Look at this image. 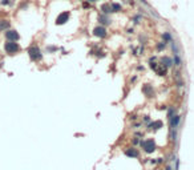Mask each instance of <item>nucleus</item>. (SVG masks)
Instances as JSON below:
<instances>
[{
  "instance_id": "f3484780",
  "label": "nucleus",
  "mask_w": 194,
  "mask_h": 170,
  "mask_svg": "<svg viewBox=\"0 0 194 170\" xmlns=\"http://www.w3.org/2000/svg\"><path fill=\"white\" fill-rule=\"evenodd\" d=\"M171 48H173V52H174V54H178L179 50H178V46H177V44H175L174 41L171 42Z\"/></svg>"
},
{
  "instance_id": "dca6fc26",
  "label": "nucleus",
  "mask_w": 194,
  "mask_h": 170,
  "mask_svg": "<svg viewBox=\"0 0 194 170\" xmlns=\"http://www.w3.org/2000/svg\"><path fill=\"white\" fill-rule=\"evenodd\" d=\"M162 37H163L165 41H171V35L169 33V32H165V33L162 35Z\"/></svg>"
},
{
  "instance_id": "20e7f679",
  "label": "nucleus",
  "mask_w": 194,
  "mask_h": 170,
  "mask_svg": "<svg viewBox=\"0 0 194 170\" xmlns=\"http://www.w3.org/2000/svg\"><path fill=\"white\" fill-rule=\"evenodd\" d=\"M5 39L9 40V41H17V40L20 39V35H19V32L15 31V29H7L5 31Z\"/></svg>"
},
{
  "instance_id": "423d86ee",
  "label": "nucleus",
  "mask_w": 194,
  "mask_h": 170,
  "mask_svg": "<svg viewBox=\"0 0 194 170\" xmlns=\"http://www.w3.org/2000/svg\"><path fill=\"white\" fill-rule=\"evenodd\" d=\"M93 35L97 36V37H100V39H104V37H106L108 32H106V29H105L102 25H98V27H96L93 29Z\"/></svg>"
},
{
  "instance_id": "393cba45",
  "label": "nucleus",
  "mask_w": 194,
  "mask_h": 170,
  "mask_svg": "<svg viewBox=\"0 0 194 170\" xmlns=\"http://www.w3.org/2000/svg\"><path fill=\"white\" fill-rule=\"evenodd\" d=\"M57 48L56 46H48V50H56Z\"/></svg>"
},
{
  "instance_id": "7ed1b4c3",
  "label": "nucleus",
  "mask_w": 194,
  "mask_h": 170,
  "mask_svg": "<svg viewBox=\"0 0 194 170\" xmlns=\"http://www.w3.org/2000/svg\"><path fill=\"white\" fill-rule=\"evenodd\" d=\"M69 16H70V13H69V11H64V12H61L60 15L56 17V25H64V24L69 20Z\"/></svg>"
},
{
  "instance_id": "5701e85b",
  "label": "nucleus",
  "mask_w": 194,
  "mask_h": 170,
  "mask_svg": "<svg viewBox=\"0 0 194 170\" xmlns=\"http://www.w3.org/2000/svg\"><path fill=\"white\" fill-rule=\"evenodd\" d=\"M150 68H151V69H157V64H155V62H153V61H150Z\"/></svg>"
},
{
  "instance_id": "f03ea898",
  "label": "nucleus",
  "mask_w": 194,
  "mask_h": 170,
  "mask_svg": "<svg viewBox=\"0 0 194 170\" xmlns=\"http://www.w3.org/2000/svg\"><path fill=\"white\" fill-rule=\"evenodd\" d=\"M4 50H5L8 54H15L20 50V45L16 41H9V40H7V42L4 44Z\"/></svg>"
},
{
  "instance_id": "4be33fe9",
  "label": "nucleus",
  "mask_w": 194,
  "mask_h": 170,
  "mask_svg": "<svg viewBox=\"0 0 194 170\" xmlns=\"http://www.w3.org/2000/svg\"><path fill=\"white\" fill-rule=\"evenodd\" d=\"M82 8H85V9L86 8H90V3L89 1H86V0L85 1H82Z\"/></svg>"
},
{
  "instance_id": "b1692460",
  "label": "nucleus",
  "mask_w": 194,
  "mask_h": 170,
  "mask_svg": "<svg viewBox=\"0 0 194 170\" xmlns=\"http://www.w3.org/2000/svg\"><path fill=\"white\" fill-rule=\"evenodd\" d=\"M140 1H141V3H142V4H145V5H146V7H150V4L147 3L146 0H140Z\"/></svg>"
},
{
  "instance_id": "0eeeda50",
  "label": "nucleus",
  "mask_w": 194,
  "mask_h": 170,
  "mask_svg": "<svg viewBox=\"0 0 194 170\" xmlns=\"http://www.w3.org/2000/svg\"><path fill=\"white\" fill-rule=\"evenodd\" d=\"M100 11H101V13H105V15H109V13H113V11H112V7H110V3H104V4H101Z\"/></svg>"
},
{
  "instance_id": "f257e3e1",
  "label": "nucleus",
  "mask_w": 194,
  "mask_h": 170,
  "mask_svg": "<svg viewBox=\"0 0 194 170\" xmlns=\"http://www.w3.org/2000/svg\"><path fill=\"white\" fill-rule=\"evenodd\" d=\"M28 56L31 58L32 61H40L43 58V53L37 45H32L28 48Z\"/></svg>"
},
{
  "instance_id": "4468645a",
  "label": "nucleus",
  "mask_w": 194,
  "mask_h": 170,
  "mask_svg": "<svg viewBox=\"0 0 194 170\" xmlns=\"http://www.w3.org/2000/svg\"><path fill=\"white\" fill-rule=\"evenodd\" d=\"M125 154L128 155V157H137V155H138V151L132 149V150H126L125 151Z\"/></svg>"
},
{
  "instance_id": "ddd939ff",
  "label": "nucleus",
  "mask_w": 194,
  "mask_h": 170,
  "mask_svg": "<svg viewBox=\"0 0 194 170\" xmlns=\"http://www.w3.org/2000/svg\"><path fill=\"white\" fill-rule=\"evenodd\" d=\"M162 65H165V66H171V64H173V61H171V58H169V57H162Z\"/></svg>"
},
{
  "instance_id": "9d476101",
  "label": "nucleus",
  "mask_w": 194,
  "mask_h": 170,
  "mask_svg": "<svg viewBox=\"0 0 194 170\" xmlns=\"http://www.w3.org/2000/svg\"><path fill=\"white\" fill-rule=\"evenodd\" d=\"M142 92L145 93V96L151 97V94H153V88H151L150 85H144V86H142Z\"/></svg>"
},
{
  "instance_id": "1a4fd4ad",
  "label": "nucleus",
  "mask_w": 194,
  "mask_h": 170,
  "mask_svg": "<svg viewBox=\"0 0 194 170\" xmlns=\"http://www.w3.org/2000/svg\"><path fill=\"white\" fill-rule=\"evenodd\" d=\"M98 20H100V23L104 24V25H106V24H110V19H109L108 15H105V13H100V16H98Z\"/></svg>"
},
{
  "instance_id": "2eb2a0df",
  "label": "nucleus",
  "mask_w": 194,
  "mask_h": 170,
  "mask_svg": "<svg viewBox=\"0 0 194 170\" xmlns=\"http://www.w3.org/2000/svg\"><path fill=\"white\" fill-rule=\"evenodd\" d=\"M166 68H167V66H161V68H159V69H157V73H158L159 74V76H163V74H165V73H166Z\"/></svg>"
},
{
  "instance_id": "9b49d317",
  "label": "nucleus",
  "mask_w": 194,
  "mask_h": 170,
  "mask_svg": "<svg viewBox=\"0 0 194 170\" xmlns=\"http://www.w3.org/2000/svg\"><path fill=\"white\" fill-rule=\"evenodd\" d=\"M110 7H112V11L113 12H120L122 11V5L118 3H110Z\"/></svg>"
},
{
  "instance_id": "a878e982",
  "label": "nucleus",
  "mask_w": 194,
  "mask_h": 170,
  "mask_svg": "<svg viewBox=\"0 0 194 170\" xmlns=\"http://www.w3.org/2000/svg\"><path fill=\"white\" fill-rule=\"evenodd\" d=\"M86 1H89V3H94V1H97V0H86Z\"/></svg>"
},
{
  "instance_id": "412c9836",
  "label": "nucleus",
  "mask_w": 194,
  "mask_h": 170,
  "mask_svg": "<svg viewBox=\"0 0 194 170\" xmlns=\"http://www.w3.org/2000/svg\"><path fill=\"white\" fill-rule=\"evenodd\" d=\"M163 48H165V41H163V42H159V44H157V49H158V50H162Z\"/></svg>"
},
{
  "instance_id": "39448f33",
  "label": "nucleus",
  "mask_w": 194,
  "mask_h": 170,
  "mask_svg": "<svg viewBox=\"0 0 194 170\" xmlns=\"http://www.w3.org/2000/svg\"><path fill=\"white\" fill-rule=\"evenodd\" d=\"M141 145H142V147H144V150L146 153H153L155 150V142L153 139H147L145 142H141Z\"/></svg>"
},
{
  "instance_id": "aec40b11",
  "label": "nucleus",
  "mask_w": 194,
  "mask_h": 170,
  "mask_svg": "<svg viewBox=\"0 0 194 170\" xmlns=\"http://www.w3.org/2000/svg\"><path fill=\"white\" fill-rule=\"evenodd\" d=\"M0 4L1 5H12V0H1Z\"/></svg>"
},
{
  "instance_id": "6e6552de",
  "label": "nucleus",
  "mask_w": 194,
  "mask_h": 170,
  "mask_svg": "<svg viewBox=\"0 0 194 170\" xmlns=\"http://www.w3.org/2000/svg\"><path fill=\"white\" fill-rule=\"evenodd\" d=\"M11 28V21L7 19H1L0 20V32H4Z\"/></svg>"
},
{
  "instance_id": "a211bd4d",
  "label": "nucleus",
  "mask_w": 194,
  "mask_h": 170,
  "mask_svg": "<svg viewBox=\"0 0 194 170\" xmlns=\"http://www.w3.org/2000/svg\"><path fill=\"white\" fill-rule=\"evenodd\" d=\"M178 121H179V117H175V118H171V127H175L178 125Z\"/></svg>"
},
{
  "instance_id": "f8f14e48",
  "label": "nucleus",
  "mask_w": 194,
  "mask_h": 170,
  "mask_svg": "<svg viewBox=\"0 0 194 170\" xmlns=\"http://www.w3.org/2000/svg\"><path fill=\"white\" fill-rule=\"evenodd\" d=\"M161 126H162V122H161V121H154V122H151V124L149 125L150 129H159Z\"/></svg>"
},
{
  "instance_id": "6ab92c4d",
  "label": "nucleus",
  "mask_w": 194,
  "mask_h": 170,
  "mask_svg": "<svg viewBox=\"0 0 194 170\" xmlns=\"http://www.w3.org/2000/svg\"><path fill=\"white\" fill-rule=\"evenodd\" d=\"M174 64H175L177 66L181 65V58H179L178 54H174Z\"/></svg>"
}]
</instances>
